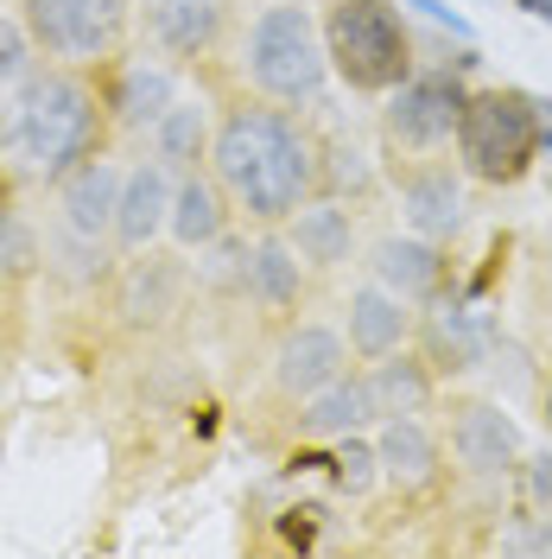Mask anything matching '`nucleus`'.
Segmentation results:
<instances>
[{
    "instance_id": "22",
    "label": "nucleus",
    "mask_w": 552,
    "mask_h": 559,
    "mask_svg": "<svg viewBox=\"0 0 552 559\" xmlns=\"http://www.w3.org/2000/svg\"><path fill=\"white\" fill-rule=\"evenodd\" d=\"M299 426L311 439H349L362 426H375V401H369V382L362 376H337L331 388H317L299 401Z\"/></svg>"
},
{
    "instance_id": "1",
    "label": "nucleus",
    "mask_w": 552,
    "mask_h": 559,
    "mask_svg": "<svg viewBox=\"0 0 552 559\" xmlns=\"http://www.w3.org/2000/svg\"><path fill=\"white\" fill-rule=\"evenodd\" d=\"M209 178L254 229H286L324 191V140L286 103H242L209 134Z\"/></svg>"
},
{
    "instance_id": "7",
    "label": "nucleus",
    "mask_w": 552,
    "mask_h": 559,
    "mask_svg": "<svg viewBox=\"0 0 552 559\" xmlns=\"http://www.w3.org/2000/svg\"><path fill=\"white\" fill-rule=\"evenodd\" d=\"M445 432H451V457L470 484H489V489H508L520 464V426L495 401H457L445 414Z\"/></svg>"
},
{
    "instance_id": "17",
    "label": "nucleus",
    "mask_w": 552,
    "mask_h": 559,
    "mask_svg": "<svg viewBox=\"0 0 552 559\" xmlns=\"http://www.w3.org/2000/svg\"><path fill=\"white\" fill-rule=\"evenodd\" d=\"M369 382V401H375V426L381 419H407V414H432V394H439V376L419 349H394V356H375L362 369Z\"/></svg>"
},
{
    "instance_id": "26",
    "label": "nucleus",
    "mask_w": 552,
    "mask_h": 559,
    "mask_svg": "<svg viewBox=\"0 0 552 559\" xmlns=\"http://www.w3.org/2000/svg\"><path fill=\"white\" fill-rule=\"evenodd\" d=\"M33 33H26V20L20 13H0V83H13V76H26L33 70Z\"/></svg>"
},
{
    "instance_id": "28",
    "label": "nucleus",
    "mask_w": 552,
    "mask_h": 559,
    "mask_svg": "<svg viewBox=\"0 0 552 559\" xmlns=\"http://www.w3.org/2000/svg\"><path fill=\"white\" fill-rule=\"evenodd\" d=\"M515 7H520V13H533V20H547V26H552V0H515Z\"/></svg>"
},
{
    "instance_id": "12",
    "label": "nucleus",
    "mask_w": 552,
    "mask_h": 559,
    "mask_svg": "<svg viewBox=\"0 0 552 559\" xmlns=\"http://www.w3.org/2000/svg\"><path fill=\"white\" fill-rule=\"evenodd\" d=\"M140 13H146V38L178 64L209 58L223 45V26H229L223 0H140Z\"/></svg>"
},
{
    "instance_id": "30",
    "label": "nucleus",
    "mask_w": 552,
    "mask_h": 559,
    "mask_svg": "<svg viewBox=\"0 0 552 559\" xmlns=\"http://www.w3.org/2000/svg\"><path fill=\"white\" fill-rule=\"evenodd\" d=\"M7 115H13V103H7V96H0V134H7Z\"/></svg>"
},
{
    "instance_id": "27",
    "label": "nucleus",
    "mask_w": 552,
    "mask_h": 559,
    "mask_svg": "<svg viewBox=\"0 0 552 559\" xmlns=\"http://www.w3.org/2000/svg\"><path fill=\"white\" fill-rule=\"evenodd\" d=\"M375 464H381V457L369 452V445H356V432H349L344 452H337V477H344L349 489H369V484H375Z\"/></svg>"
},
{
    "instance_id": "8",
    "label": "nucleus",
    "mask_w": 552,
    "mask_h": 559,
    "mask_svg": "<svg viewBox=\"0 0 552 559\" xmlns=\"http://www.w3.org/2000/svg\"><path fill=\"white\" fill-rule=\"evenodd\" d=\"M464 83L451 76H407L400 90H387V140L400 153H439L445 140H457V115H464Z\"/></svg>"
},
{
    "instance_id": "2",
    "label": "nucleus",
    "mask_w": 552,
    "mask_h": 559,
    "mask_svg": "<svg viewBox=\"0 0 552 559\" xmlns=\"http://www.w3.org/2000/svg\"><path fill=\"white\" fill-rule=\"evenodd\" d=\"M108 128H115L108 96L83 70H70V64L26 70L20 96H13V115H7V134H0V153H7V166L20 178L58 185L70 166L103 153Z\"/></svg>"
},
{
    "instance_id": "20",
    "label": "nucleus",
    "mask_w": 552,
    "mask_h": 559,
    "mask_svg": "<svg viewBox=\"0 0 552 559\" xmlns=\"http://www.w3.org/2000/svg\"><path fill=\"white\" fill-rule=\"evenodd\" d=\"M229 216H236V204H229V191L216 185L209 173H184L172 191V242L178 248H209L229 236Z\"/></svg>"
},
{
    "instance_id": "19",
    "label": "nucleus",
    "mask_w": 552,
    "mask_h": 559,
    "mask_svg": "<svg viewBox=\"0 0 552 559\" xmlns=\"http://www.w3.org/2000/svg\"><path fill=\"white\" fill-rule=\"evenodd\" d=\"M400 210H407V229L425 242H451L464 229V185L451 178V166H413L400 178Z\"/></svg>"
},
{
    "instance_id": "10",
    "label": "nucleus",
    "mask_w": 552,
    "mask_h": 559,
    "mask_svg": "<svg viewBox=\"0 0 552 559\" xmlns=\"http://www.w3.org/2000/svg\"><path fill=\"white\" fill-rule=\"evenodd\" d=\"M349 356H356V349H349L344 331L305 318V324H292L274 349V388L286 401H305L317 388H331L337 376H349Z\"/></svg>"
},
{
    "instance_id": "24",
    "label": "nucleus",
    "mask_w": 552,
    "mask_h": 559,
    "mask_svg": "<svg viewBox=\"0 0 552 559\" xmlns=\"http://www.w3.org/2000/svg\"><path fill=\"white\" fill-rule=\"evenodd\" d=\"M299 248L286 242L279 229H261V242H254V254H248V293L261 299V306H274V312H286V306H299Z\"/></svg>"
},
{
    "instance_id": "5",
    "label": "nucleus",
    "mask_w": 552,
    "mask_h": 559,
    "mask_svg": "<svg viewBox=\"0 0 552 559\" xmlns=\"http://www.w3.org/2000/svg\"><path fill=\"white\" fill-rule=\"evenodd\" d=\"M324 51L356 96H387L413 76V38L387 0H337L324 20Z\"/></svg>"
},
{
    "instance_id": "29",
    "label": "nucleus",
    "mask_w": 552,
    "mask_h": 559,
    "mask_svg": "<svg viewBox=\"0 0 552 559\" xmlns=\"http://www.w3.org/2000/svg\"><path fill=\"white\" fill-rule=\"evenodd\" d=\"M540 414H547V432H552V369H547V388H540Z\"/></svg>"
},
{
    "instance_id": "16",
    "label": "nucleus",
    "mask_w": 552,
    "mask_h": 559,
    "mask_svg": "<svg viewBox=\"0 0 552 559\" xmlns=\"http://www.w3.org/2000/svg\"><path fill=\"white\" fill-rule=\"evenodd\" d=\"M172 103H178L172 64H153V58H115V90H108V115H115V128L146 134Z\"/></svg>"
},
{
    "instance_id": "14",
    "label": "nucleus",
    "mask_w": 552,
    "mask_h": 559,
    "mask_svg": "<svg viewBox=\"0 0 552 559\" xmlns=\"http://www.w3.org/2000/svg\"><path fill=\"white\" fill-rule=\"evenodd\" d=\"M413 324H419L413 299H400V293L381 286V280H369V286L349 293V349H356L362 362L407 349L413 344Z\"/></svg>"
},
{
    "instance_id": "21",
    "label": "nucleus",
    "mask_w": 552,
    "mask_h": 559,
    "mask_svg": "<svg viewBox=\"0 0 552 559\" xmlns=\"http://www.w3.org/2000/svg\"><path fill=\"white\" fill-rule=\"evenodd\" d=\"M286 242L299 248V261L305 267H337L356 254V223H349V210L331 198V191H317L292 223H286Z\"/></svg>"
},
{
    "instance_id": "13",
    "label": "nucleus",
    "mask_w": 552,
    "mask_h": 559,
    "mask_svg": "<svg viewBox=\"0 0 552 559\" xmlns=\"http://www.w3.org/2000/svg\"><path fill=\"white\" fill-rule=\"evenodd\" d=\"M375 457H381V477L400 489V496H425V489H439V477H445V445L432 439L425 414L381 419Z\"/></svg>"
},
{
    "instance_id": "3",
    "label": "nucleus",
    "mask_w": 552,
    "mask_h": 559,
    "mask_svg": "<svg viewBox=\"0 0 552 559\" xmlns=\"http://www.w3.org/2000/svg\"><path fill=\"white\" fill-rule=\"evenodd\" d=\"M242 76L254 83V96L267 103H317L324 76H331V51H324V26L305 7H261L254 26L242 38Z\"/></svg>"
},
{
    "instance_id": "15",
    "label": "nucleus",
    "mask_w": 552,
    "mask_h": 559,
    "mask_svg": "<svg viewBox=\"0 0 552 559\" xmlns=\"http://www.w3.org/2000/svg\"><path fill=\"white\" fill-rule=\"evenodd\" d=\"M419 337V356L432 362V376L445 382V376H464V369H477L489 349V324L477 306H432V312L413 324Z\"/></svg>"
},
{
    "instance_id": "6",
    "label": "nucleus",
    "mask_w": 552,
    "mask_h": 559,
    "mask_svg": "<svg viewBox=\"0 0 552 559\" xmlns=\"http://www.w3.org/2000/svg\"><path fill=\"white\" fill-rule=\"evenodd\" d=\"M134 7L140 0H20V20L51 64L96 70L121 58L134 33Z\"/></svg>"
},
{
    "instance_id": "23",
    "label": "nucleus",
    "mask_w": 552,
    "mask_h": 559,
    "mask_svg": "<svg viewBox=\"0 0 552 559\" xmlns=\"http://www.w3.org/2000/svg\"><path fill=\"white\" fill-rule=\"evenodd\" d=\"M209 115H204V103H184L178 96L153 128H146V146H153V159H166L172 173H197V159H209Z\"/></svg>"
},
{
    "instance_id": "25",
    "label": "nucleus",
    "mask_w": 552,
    "mask_h": 559,
    "mask_svg": "<svg viewBox=\"0 0 552 559\" xmlns=\"http://www.w3.org/2000/svg\"><path fill=\"white\" fill-rule=\"evenodd\" d=\"M508 496H515V522L552 527V452H520Z\"/></svg>"
},
{
    "instance_id": "11",
    "label": "nucleus",
    "mask_w": 552,
    "mask_h": 559,
    "mask_svg": "<svg viewBox=\"0 0 552 559\" xmlns=\"http://www.w3.org/2000/svg\"><path fill=\"white\" fill-rule=\"evenodd\" d=\"M172 191L178 178L166 159H140L121 173V210H115V248H128V254H146V248L166 236V223H172Z\"/></svg>"
},
{
    "instance_id": "9",
    "label": "nucleus",
    "mask_w": 552,
    "mask_h": 559,
    "mask_svg": "<svg viewBox=\"0 0 552 559\" xmlns=\"http://www.w3.org/2000/svg\"><path fill=\"white\" fill-rule=\"evenodd\" d=\"M58 223H64L70 242H89V248H108L115 242V210H121V166L89 153L83 166H70L58 185Z\"/></svg>"
},
{
    "instance_id": "18",
    "label": "nucleus",
    "mask_w": 552,
    "mask_h": 559,
    "mask_svg": "<svg viewBox=\"0 0 552 559\" xmlns=\"http://www.w3.org/2000/svg\"><path fill=\"white\" fill-rule=\"evenodd\" d=\"M369 274L381 286H394L400 299H439V286H445V248L425 242V236H381L369 248Z\"/></svg>"
},
{
    "instance_id": "4",
    "label": "nucleus",
    "mask_w": 552,
    "mask_h": 559,
    "mask_svg": "<svg viewBox=\"0 0 552 559\" xmlns=\"http://www.w3.org/2000/svg\"><path fill=\"white\" fill-rule=\"evenodd\" d=\"M540 103L520 90H477L457 115V166L477 185H515L540 159Z\"/></svg>"
}]
</instances>
